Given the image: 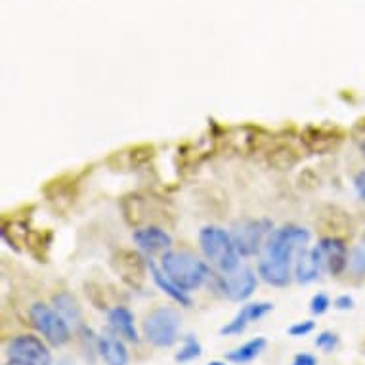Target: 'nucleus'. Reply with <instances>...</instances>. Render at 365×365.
I'll use <instances>...</instances> for the list:
<instances>
[{
    "label": "nucleus",
    "mask_w": 365,
    "mask_h": 365,
    "mask_svg": "<svg viewBox=\"0 0 365 365\" xmlns=\"http://www.w3.org/2000/svg\"><path fill=\"white\" fill-rule=\"evenodd\" d=\"M203 356V346H201V342L197 341V336L195 335H186L184 336V342H182V346L176 352L174 359L178 361V364H190V361H195Z\"/></svg>",
    "instance_id": "18"
},
{
    "label": "nucleus",
    "mask_w": 365,
    "mask_h": 365,
    "mask_svg": "<svg viewBox=\"0 0 365 365\" xmlns=\"http://www.w3.org/2000/svg\"><path fill=\"white\" fill-rule=\"evenodd\" d=\"M52 304H54L56 310L63 316V319H66L67 324L73 325V327H78V325H81V322H83V310H81L77 299H75L71 293L61 291V293L54 294Z\"/></svg>",
    "instance_id": "17"
},
{
    "label": "nucleus",
    "mask_w": 365,
    "mask_h": 365,
    "mask_svg": "<svg viewBox=\"0 0 365 365\" xmlns=\"http://www.w3.org/2000/svg\"><path fill=\"white\" fill-rule=\"evenodd\" d=\"M8 359L21 365H50L48 346L35 335H18L8 342Z\"/></svg>",
    "instance_id": "8"
},
{
    "label": "nucleus",
    "mask_w": 365,
    "mask_h": 365,
    "mask_svg": "<svg viewBox=\"0 0 365 365\" xmlns=\"http://www.w3.org/2000/svg\"><path fill=\"white\" fill-rule=\"evenodd\" d=\"M96 350L100 354V358L108 365H126L128 364V348L125 344V339H120L119 335H115L113 331L103 333L96 339Z\"/></svg>",
    "instance_id": "13"
},
{
    "label": "nucleus",
    "mask_w": 365,
    "mask_h": 365,
    "mask_svg": "<svg viewBox=\"0 0 365 365\" xmlns=\"http://www.w3.org/2000/svg\"><path fill=\"white\" fill-rule=\"evenodd\" d=\"M148 269H150V276L153 279L157 287L161 289L163 293L167 294L168 299L174 300L176 304L184 306V308H192V299H190V293H186L184 289H180L176 283L170 279V277L163 272V268H159L151 258H148Z\"/></svg>",
    "instance_id": "15"
},
{
    "label": "nucleus",
    "mask_w": 365,
    "mask_h": 365,
    "mask_svg": "<svg viewBox=\"0 0 365 365\" xmlns=\"http://www.w3.org/2000/svg\"><path fill=\"white\" fill-rule=\"evenodd\" d=\"M180 327H182L180 312L170 306H159L148 314L142 331L151 346L170 348L178 342Z\"/></svg>",
    "instance_id": "4"
},
{
    "label": "nucleus",
    "mask_w": 365,
    "mask_h": 365,
    "mask_svg": "<svg viewBox=\"0 0 365 365\" xmlns=\"http://www.w3.org/2000/svg\"><path fill=\"white\" fill-rule=\"evenodd\" d=\"M207 365H227L226 361H218V359H216V361H210V364H207Z\"/></svg>",
    "instance_id": "27"
},
{
    "label": "nucleus",
    "mask_w": 365,
    "mask_h": 365,
    "mask_svg": "<svg viewBox=\"0 0 365 365\" xmlns=\"http://www.w3.org/2000/svg\"><path fill=\"white\" fill-rule=\"evenodd\" d=\"M316 329V322L312 319H304V322H297L289 327V335L294 336V339H300V336H308L312 331Z\"/></svg>",
    "instance_id": "22"
},
{
    "label": "nucleus",
    "mask_w": 365,
    "mask_h": 365,
    "mask_svg": "<svg viewBox=\"0 0 365 365\" xmlns=\"http://www.w3.org/2000/svg\"><path fill=\"white\" fill-rule=\"evenodd\" d=\"M274 310L272 302H249V304L241 306V310L234 316L232 322H227L224 327H220L222 336H237L249 327L251 324L262 319L264 316H268L269 312Z\"/></svg>",
    "instance_id": "11"
},
{
    "label": "nucleus",
    "mask_w": 365,
    "mask_h": 365,
    "mask_svg": "<svg viewBox=\"0 0 365 365\" xmlns=\"http://www.w3.org/2000/svg\"><path fill=\"white\" fill-rule=\"evenodd\" d=\"M132 241L145 255H165L173 251V235L159 226H145L132 234Z\"/></svg>",
    "instance_id": "10"
},
{
    "label": "nucleus",
    "mask_w": 365,
    "mask_h": 365,
    "mask_svg": "<svg viewBox=\"0 0 365 365\" xmlns=\"http://www.w3.org/2000/svg\"><path fill=\"white\" fill-rule=\"evenodd\" d=\"M199 247L218 274H230L240 268L241 255L234 243L232 234L220 226H205L199 230Z\"/></svg>",
    "instance_id": "3"
},
{
    "label": "nucleus",
    "mask_w": 365,
    "mask_h": 365,
    "mask_svg": "<svg viewBox=\"0 0 365 365\" xmlns=\"http://www.w3.org/2000/svg\"><path fill=\"white\" fill-rule=\"evenodd\" d=\"M354 190H356V195H358L361 201H365V170H359V173L354 176Z\"/></svg>",
    "instance_id": "24"
},
{
    "label": "nucleus",
    "mask_w": 365,
    "mask_h": 365,
    "mask_svg": "<svg viewBox=\"0 0 365 365\" xmlns=\"http://www.w3.org/2000/svg\"><path fill=\"white\" fill-rule=\"evenodd\" d=\"M316 348H319L322 352H335L336 346L341 344V336L333 333V331H322L319 335L316 336V341H314Z\"/></svg>",
    "instance_id": "20"
},
{
    "label": "nucleus",
    "mask_w": 365,
    "mask_h": 365,
    "mask_svg": "<svg viewBox=\"0 0 365 365\" xmlns=\"http://www.w3.org/2000/svg\"><path fill=\"white\" fill-rule=\"evenodd\" d=\"M348 269H350V274L354 277L365 276V243L350 249V255H348Z\"/></svg>",
    "instance_id": "19"
},
{
    "label": "nucleus",
    "mask_w": 365,
    "mask_h": 365,
    "mask_svg": "<svg viewBox=\"0 0 365 365\" xmlns=\"http://www.w3.org/2000/svg\"><path fill=\"white\" fill-rule=\"evenodd\" d=\"M6 365H21V364H16V361H8Z\"/></svg>",
    "instance_id": "28"
},
{
    "label": "nucleus",
    "mask_w": 365,
    "mask_h": 365,
    "mask_svg": "<svg viewBox=\"0 0 365 365\" xmlns=\"http://www.w3.org/2000/svg\"><path fill=\"white\" fill-rule=\"evenodd\" d=\"M108 325L109 331H113L115 335L125 339L128 342H138L140 335L136 329V319L126 306H115L108 312Z\"/></svg>",
    "instance_id": "14"
},
{
    "label": "nucleus",
    "mask_w": 365,
    "mask_h": 365,
    "mask_svg": "<svg viewBox=\"0 0 365 365\" xmlns=\"http://www.w3.org/2000/svg\"><path fill=\"white\" fill-rule=\"evenodd\" d=\"M161 268L186 293L201 289L212 276L207 262L190 251L165 252L161 258Z\"/></svg>",
    "instance_id": "2"
},
{
    "label": "nucleus",
    "mask_w": 365,
    "mask_h": 365,
    "mask_svg": "<svg viewBox=\"0 0 365 365\" xmlns=\"http://www.w3.org/2000/svg\"><path fill=\"white\" fill-rule=\"evenodd\" d=\"M364 243H365V234H364Z\"/></svg>",
    "instance_id": "29"
},
{
    "label": "nucleus",
    "mask_w": 365,
    "mask_h": 365,
    "mask_svg": "<svg viewBox=\"0 0 365 365\" xmlns=\"http://www.w3.org/2000/svg\"><path fill=\"white\" fill-rule=\"evenodd\" d=\"M310 230L287 224L274 230L258 258V276L272 287H287L294 272V260L310 243Z\"/></svg>",
    "instance_id": "1"
},
{
    "label": "nucleus",
    "mask_w": 365,
    "mask_h": 365,
    "mask_svg": "<svg viewBox=\"0 0 365 365\" xmlns=\"http://www.w3.org/2000/svg\"><path fill=\"white\" fill-rule=\"evenodd\" d=\"M333 306H335L336 310L346 312L352 310L354 306H356V300H354V297H350V294H339V297L333 300Z\"/></svg>",
    "instance_id": "23"
},
{
    "label": "nucleus",
    "mask_w": 365,
    "mask_h": 365,
    "mask_svg": "<svg viewBox=\"0 0 365 365\" xmlns=\"http://www.w3.org/2000/svg\"><path fill=\"white\" fill-rule=\"evenodd\" d=\"M274 232V222L268 218H245L235 222L232 227V237L241 257H255L260 255L264 243Z\"/></svg>",
    "instance_id": "6"
},
{
    "label": "nucleus",
    "mask_w": 365,
    "mask_h": 365,
    "mask_svg": "<svg viewBox=\"0 0 365 365\" xmlns=\"http://www.w3.org/2000/svg\"><path fill=\"white\" fill-rule=\"evenodd\" d=\"M331 308V299L325 293H316L310 300V312L314 316H324Z\"/></svg>",
    "instance_id": "21"
},
{
    "label": "nucleus",
    "mask_w": 365,
    "mask_h": 365,
    "mask_svg": "<svg viewBox=\"0 0 365 365\" xmlns=\"http://www.w3.org/2000/svg\"><path fill=\"white\" fill-rule=\"evenodd\" d=\"M316 251L324 262L325 272H329L331 276H341L342 272L348 268V251L346 243L339 237H322L317 241Z\"/></svg>",
    "instance_id": "9"
},
{
    "label": "nucleus",
    "mask_w": 365,
    "mask_h": 365,
    "mask_svg": "<svg viewBox=\"0 0 365 365\" xmlns=\"http://www.w3.org/2000/svg\"><path fill=\"white\" fill-rule=\"evenodd\" d=\"M31 325L41 333L48 344L60 348L69 342L71 339V325L67 324L60 312L54 306L35 302L29 308Z\"/></svg>",
    "instance_id": "5"
},
{
    "label": "nucleus",
    "mask_w": 365,
    "mask_h": 365,
    "mask_svg": "<svg viewBox=\"0 0 365 365\" xmlns=\"http://www.w3.org/2000/svg\"><path fill=\"white\" fill-rule=\"evenodd\" d=\"M212 279L222 297H226L232 302H245L247 299H251L258 287L257 274L247 266H240L230 274L212 276Z\"/></svg>",
    "instance_id": "7"
},
{
    "label": "nucleus",
    "mask_w": 365,
    "mask_h": 365,
    "mask_svg": "<svg viewBox=\"0 0 365 365\" xmlns=\"http://www.w3.org/2000/svg\"><path fill=\"white\" fill-rule=\"evenodd\" d=\"M325 272L324 262L317 255L316 247H306L304 251H300L294 260V279L302 285L316 282L317 277Z\"/></svg>",
    "instance_id": "12"
},
{
    "label": "nucleus",
    "mask_w": 365,
    "mask_h": 365,
    "mask_svg": "<svg viewBox=\"0 0 365 365\" xmlns=\"http://www.w3.org/2000/svg\"><path fill=\"white\" fill-rule=\"evenodd\" d=\"M291 365H317V359L316 356H312V354H297L293 359V364Z\"/></svg>",
    "instance_id": "25"
},
{
    "label": "nucleus",
    "mask_w": 365,
    "mask_h": 365,
    "mask_svg": "<svg viewBox=\"0 0 365 365\" xmlns=\"http://www.w3.org/2000/svg\"><path fill=\"white\" fill-rule=\"evenodd\" d=\"M266 346H268V341L264 336H255L251 341H247L245 344H241V346L234 348L232 352H227L226 359L230 364L235 365L251 364L252 359H257L266 350Z\"/></svg>",
    "instance_id": "16"
},
{
    "label": "nucleus",
    "mask_w": 365,
    "mask_h": 365,
    "mask_svg": "<svg viewBox=\"0 0 365 365\" xmlns=\"http://www.w3.org/2000/svg\"><path fill=\"white\" fill-rule=\"evenodd\" d=\"M50 365H73L69 359H58V361H52Z\"/></svg>",
    "instance_id": "26"
}]
</instances>
